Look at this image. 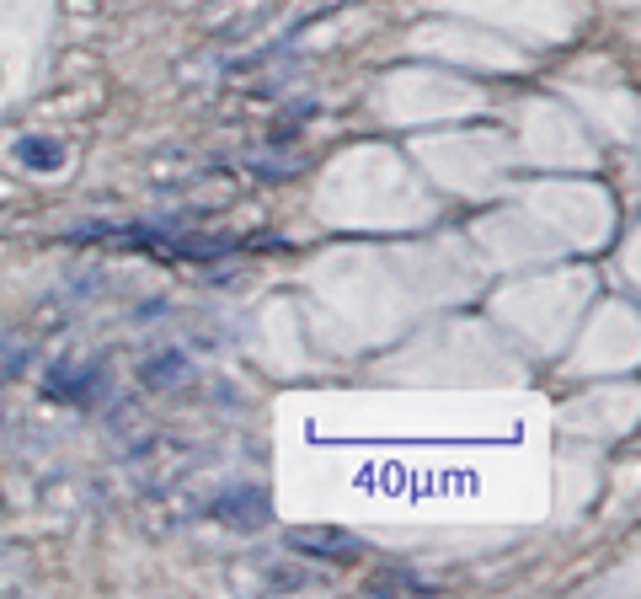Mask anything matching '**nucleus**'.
<instances>
[{"mask_svg": "<svg viewBox=\"0 0 641 599\" xmlns=\"http://www.w3.org/2000/svg\"><path fill=\"white\" fill-rule=\"evenodd\" d=\"M0 418H6V402H0Z\"/></svg>", "mask_w": 641, "mask_h": 599, "instance_id": "6e6552de", "label": "nucleus"}, {"mask_svg": "<svg viewBox=\"0 0 641 599\" xmlns=\"http://www.w3.org/2000/svg\"><path fill=\"white\" fill-rule=\"evenodd\" d=\"M17 161L27 172H54V166L65 161V145L49 140V134H27V140H17Z\"/></svg>", "mask_w": 641, "mask_h": 599, "instance_id": "39448f33", "label": "nucleus"}, {"mask_svg": "<svg viewBox=\"0 0 641 599\" xmlns=\"http://www.w3.org/2000/svg\"><path fill=\"white\" fill-rule=\"evenodd\" d=\"M43 391H49L54 402H70V407H97L102 391H107V370L97 359L91 364H54L49 380H43Z\"/></svg>", "mask_w": 641, "mask_h": 599, "instance_id": "f03ea898", "label": "nucleus"}, {"mask_svg": "<svg viewBox=\"0 0 641 599\" xmlns=\"http://www.w3.org/2000/svg\"><path fill=\"white\" fill-rule=\"evenodd\" d=\"M268 583H273V589H300V583H305V573H289V567H273V573H268Z\"/></svg>", "mask_w": 641, "mask_h": 599, "instance_id": "0eeeda50", "label": "nucleus"}, {"mask_svg": "<svg viewBox=\"0 0 641 599\" xmlns=\"http://www.w3.org/2000/svg\"><path fill=\"white\" fill-rule=\"evenodd\" d=\"M289 551H300L310 562H337V567H353L369 557V546L358 541L353 530H337V525H294L289 535Z\"/></svg>", "mask_w": 641, "mask_h": 599, "instance_id": "f257e3e1", "label": "nucleus"}, {"mask_svg": "<svg viewBox=\"0 0 641 599\" xmlns=\"http://www.w3.org/2000/svg\"><path fill=\"white\" fill-rule=\"evenodd\" d=\"M182 380H187V353L182 348H161L139 364V386H150V391H171V386H182Z\"/></svg>", "mask_w": 641, "mask_h": 599, "instance_id": "20e7f679", "label": "nucleus"}, {"mask_svg": "<svg viewBox=\"0 0 641 599\" xmlns=\"http://www.w3.org/2000/svg\"><path fill=\"white\" fill-rule=\"evenodd\" d=\"M369 589H428V583L412 578V573H385V578H374Z\"/></svg>", "mask_w": 641, "mask_h": 599, "instance_id": "423d86ee", "label": "nucleus"}, {"mask_svg": "<svg viewBox=\"0 0 641 599\" xmlns=\"http://www.w3.org/2000/svg\"><path fill=\"white\" fill-rule=\"evenodd\" d=\"M209 514L236 525V530H262L268 525V493H262V487H230V493H220L209 503Z\"/></svg>", "mask_w": 641, "mask_h": 599, "instance_id": "7ed1b4c3", "label": "nucleus"}]
</instances>
